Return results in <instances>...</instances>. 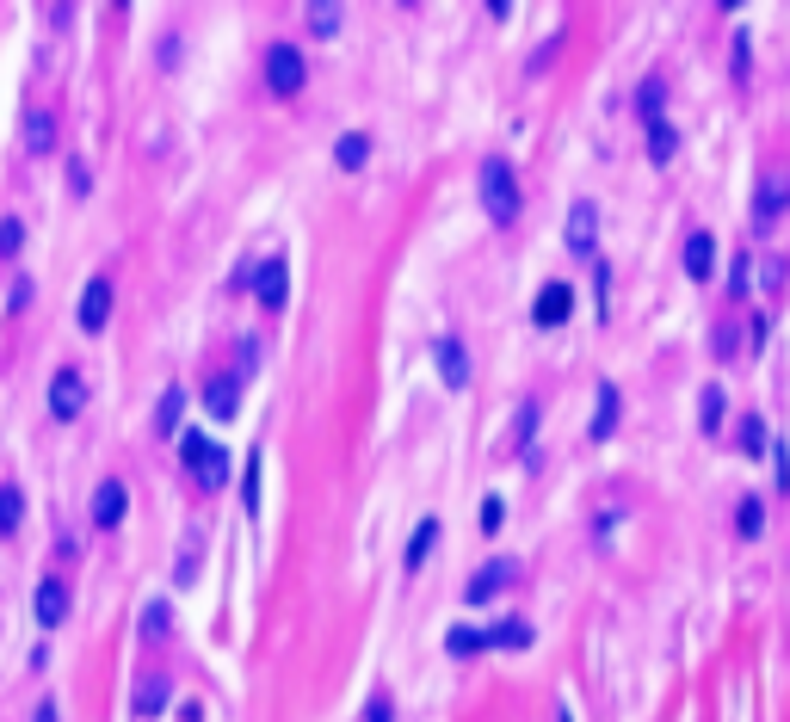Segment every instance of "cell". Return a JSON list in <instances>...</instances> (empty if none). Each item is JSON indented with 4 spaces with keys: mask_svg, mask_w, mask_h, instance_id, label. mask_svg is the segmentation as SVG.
I'll use <instances>...</instances> for the list:
<instances>
[{
    "mask_svg": "<svg viewBox=\"0 0 790 722\" xmlns=\"http://www.w3.org/2000/svg\"><path fill=\"white\" fill-rule=\"evenodd\" d=\"M784 210H790V173L760 167V186H753V229H778Z\"/></svg>",
    "mask_w": 790,
    "mask_h": 722,
    "instance_id": "1",
    "label": "cell"
},
{
    "mask_svg": "<svg viewBox=\"0 0 790 722\" xmlns=\"http://www.w3.org/2000/svg\"><path fill=\"white\" fill-rule=\"evenodd\" d=\"M482 204H488L494 223H513V216H519V179H513L507 161H488L482 167Z\"/></svg>",
    "mask_w": 790,
    "mask_h": 722,
    "instance_id": "2",
    "label": "cell"
},
{
    "mask_svg": "<svg viewBox=\"0 0 790 722\" xmlns=\"http://www.w3.org/2000/svg\"><path fill=\"white\" fill-rule=\"evenodd\" d=\"M179 451H186V469H192V482H198V488H210V494H217V488L229 482V451H217L210 439L186 432V445H179Z\"/></svg>",
    "mask_w": 790,
    "mask_h": 722,
    "instance_id": "3",
    "label": "cell"
},
{
    "mask_svg": "<svg viewBox=\"0 0 790 722\" xmlns=\"http://www.w3.org/2000/svg\"><path fill=\"white\" fill-rule=\"evenodd\" d=\"M303 81H309L303 56H297L291 44H272V50H266V87H272L278 99H291V93H303Z\"/></svg>",
    "mask_w": 790,
    "mask_h": 722,
    "instance_id": "4",
    "label": "cell"
},
{
    "mask_svg": "<svg viewBox=\"0 0 790 722\" xmlns=\"http://www.w3.org/2000/svg\"><path fill=\"white\" fill-rule=\"evenodd\" d=\"M81 408H87V383H81L75 365H62V371L50 377V414H56V420H75Z\"/></svg>",
    "mask_w": 790,
    "mask_h": 722,
    "instance_id": "5",
    "label": "cell"
},
{
    "mask_svg": "<svg viewBox=\"0 0 790 722\" xmlns=\"http://www.w3.org/2000/svg\"><path fill=\"white\" fill-rule=\"evenodd\" d=\"M284 291H291V266H284L278 254L260 260L254 266V297H260V309H284Z\"/></svg>",
    "mask_w": 790,
    "mask_h": 722,
    "instance_id": "6",
    "label": "cell"
},
{
    "mask_svg": "<svg viewBox=\"0 0 790 722\" xmlns=\"http://www.w3.org/2000/svg\"><path fill=\"white\" fill-rule=\"evenodd\" d=\"M513 581H519V568H513V562H488V568H476V574H470L463 599H470V605H488L494 593H507Z\"/></svg>",
    "mask_w": 790,
    "mask_h": 722,
    "instance_id": "7",
    "label": "cell"
},
{
    "mask_svg": "<svg viewBox=\"0 0 790 722\" xmlns=\"http://www.w3.org/2000/svg\"><path fill=\"white\" fill-rule=\"evenodd\" d=\"M124 507H130L124 482H118V476H105V482H99V494H93V525H99V531H112V525L124 519Z\"/></svg>",
    "mask_w": 790,
    "mask_h": 722,
    "instance_id": "8",
    "label": "cell"
},
{
    "mask_svg": "<svg viewBox=\"0 0 790 722\" xmlns=\"http://www.w3.org/2000/svg\"><path fill=\"white\" fill-rule=\"evenodd\" d=\"M105 321H112V284L93 278L87 291H81V328H87V334H99Z\"/></svg>",
    "mask_w": 790,
    "mask_h": 722,
    "instance_id": "9",
    "label": "cell"
},
{
    "mask_svg": "<svg viewBox=\"0 0 790 722\" xmlns=\"http://www.w3.org/2000/svg\"><path fill=\"white\" fill-rule=\"evenodd\" d=\"M568 309H574V291H568V284H544V291H537V328H562V321H568Z\"/></svg>",
    "mask_w": 790,
    "mask_h": 722,
    "instance_id": "10",
    "label": "cell"
},
{
    "mask_svg": "<svg viewBox=\"0 0 790 722\" xmlns=\"http://www.w3.org/2000/svg\"><path fill=\"white\" fill-rule=\"evenodd\" d=\"M439 377H445V389H470V352H463V340H439Z\"/></svg>",
    "mask_w": 790,
    "mask_h": 722,
    "instance_id": "11",
    "label": "cell"
},
{
    "mask_svg": "<svg viewBox=\"0 0 790 722\" xmlns=\"http://www.w3.org/2000/svg\"><path fill=\"white\" fill-rule=\"evenodd\" d=\"M593 241H599V210L574 204L568 210V247H574V254H593Z\"/></svg>",
    "mask_w": 790,
    "mask_h": 722,
    "instance_id": "12",
    "label": "cell"
},
{
    "mask_svg": "<svg viewBox=\"0 0 790 722\" xmlns=\"http://www.w3.org/2000/svg\"><path fill=\"white\" fill-rule=\"evenodd\" d=\"M62 618H68V587L50 574V581H38V624H44V630H56Z\"/></svg>",
    "mask_w": 790,
    "mask_h": 722,
    "instance_id": "13",
    "label": "cell"
},
{
    "mask_svg": "<svg viewBox=\"0 0 790 722\" xmlns=\"http://www.w3.org/2000/svg\"><path fill=\"white\" fill-rule=\"evenodd\" d=\"M204 408L217 414V420H229V414L241 408V383H235V377H210V383H204Z\"/></svg>",
    "mask_w": 790,
    "mask_h": 722,
    "instance_id": "14",
    "label": "cell"
},
{
    "mask_svg": "<svg viewBox=\"0 0 790 722\" xmlns=\"http://www.w3.org/2000/svg\"><path fill=\"white\" fill-rule=\"evenodd\" d=\"M25 155H50V142H56V118L50 112H25Z\"/></svg>",
    "mask_w": 790,
    "mask_h": 722,
    "instance_id": "15",
    "label": "cell"
},
{
    "mask_svg": "<svg viewBox=\"0 0 790 722\" xmlns=\"http://www.w3.org/2000/svg\"><path fill=\"white\" fill-rule=\"evenodd\" d=\"M710 266H716V241H710V229H692L686 235V272L692 278H710Z\"/></svg>",
    "mask_w": 790,
    "mask_h": 722,
    "instance_id": "16",
    "label": "cell"
},
{
    "mask_svg": "<svg viewBox=\"0 0 790 722\" xmlns=\"http://www.w3.org/2000/svg\"><path fill=\"white\" fill-rule=\"evenodd\" d=\"M618 432V383H599V414H593V439Z\"/></svg>",
    "mask_w": 790,
    "mask_h": 722,
    "instance_id": "17",
    "label": "cell"
},
{
    "mask_svg": "<svg viewBox=\"0 0 790 722\" xmlns=\"http://www.w3.org/2000/svg\"><path fill=\"white\" fill-rule=\"evenodd\" d=\"M482 642H488V648H525V642H531V624H525V618H507V624L482 630Z\"/></svg>",
    "mask_w": 790,
    "mask_h": 722,
    "instance_id": "18",
    "label": "cell"
},
{
    "mask_svg": "<svg viewBox=\"0 0 790 722\" xmlns=\"http://www.w3.org/2000/svg\"><path fill=\"white\" fill-rule=\"evenodd\" d=\"M433 537H439V519H420V531H414V544H408V574H420L426 568V556H433Z\"/></svg>",
    "mask_w": 790,
    "mask_h": 722,
    "instance_id": "19",
    "label": "cell"
},
{
    "mask_svg": "<svg viewBox=\"0 0 790 722\" xmlns=\"http://www.w3.org/2000/svg\"><path fill=\"white\" fill-rule=\"evenodd\" d=\"M673 149H679L673 124H667V118H655V124H649V161H655V167H667V161H673Z\"/></svg>",
    "mask_w": 790,
    "mask_h": 722,
    "instance_id": "20",
    "label": "cell"
},
{
    "mask_svg": "<svg viewBox=\"0 0 790 722\" xmlns=\"http://www.w3.org/2000/svg\"><path fill=\"white\" fill-rule=\"evenodd\" d=\"M365 155H371V136H365V130H352V136L334 142V161H340V167H365Z\"/></svg>",
    "mask_w": 790,
    "mask_h": 722,
    "instance_id": "21",
    "label": "cell"
},
{
    "mask_svg": "<svg viewBox=\"0 0 790 722\" xmlns=\"http://www.w3.org/2000/svg\"><path fill=\"white\" fill-rule=\"evenodd\" d=\"M179 414H186V389H179V383H173V389H161V408H155V426H161V432H173V426H179Z\"/></svg>",
    "mask_w": 790,
    "mask_h": 722,
    "instance_id": "22",
    "label": "cell"
},
{
    "mask_svg": "<svg viewBox=\"0 0 790 722\" xmlns=\"http://www.w3.org/2000/svg\"><path fill=\"white\" fill-rule=\"evenodd\" d=\"M19 513H25V494L7 482V488H0V537H13V531H19Z\"/></svg>",
    "mask_w": 790,
    "mask_h": 722,
    "instance_id": "23",
    "label": "cell"
},
{
    "mask_svg": "<svg viewBox=\"0 0 790 722\" xmlns=\"http://www.w3.org/2000/svg\"><path fill=\"white\" fill-rule=\"evenodd\" d=\"M161 704H167V679L155 673V679H142V685H136V716H155Z\"/></svg>",
    "mask_w": 790,
    "mask_h": 722,
    "instance_id": "24",
    "label": "cell"
},
{
    "mask_svg": "<svg viewBox=\"0 0 790 722\" xmlns=\"http://www.w3.org/2000/svg\"><path fill=\"white\" fill-rule=\"evenodd\" d=\"M309 31H315V38H334V31H340V7H334V0H315V7H309Z\"/></svg>",
    "mask_w": 790,
    "mask_h": 722,
    "instance_id": "25",
    "label": "cell"
},
{
    "mask_svg": "<svg viewBox=\"0 0 790 722\" xmlns=\"http://www.w3.org/2000/svg\"><path fill=\"white\" fill-rule=\"evenodd\" d=\"M723 408H729V402H723V389L710 383V389L698 395V420H704V432H716V426H723Z\"/></svg>",
    "mask_w": 790,
    "mask_h": 722,
    "instance_id": "26",
    "label": "cell"
},
{
    "mask_svg": "<svg viewBox=\"0 0 790 722\" xmlns=\"http://www.w3.org/2000/svg\"><path fill=\"white\" fill-rule=\"evenodd\" d=\"M445 648H451V655H476V648H488V642H482V630L457 624V630H445Z\"/></svg>",
    "mask_w": 790,
    "mask_h": 722,
    "instance_id": "27",
    "label": "cell"
},
{
    "mask_svg": "<svg viewBox=\"0 0 790 722\" xmlns=\"http://www.w3.org/2000/svg\"><path fill=\"white\" fill-rule=\"evenodd\" d=\"M531 432H537V402H519V414H513V451L531 445Z\"/></svg>",
    "mask_w": 790,
    "mask_h": 722,
    "instance_id": "28",
    "label": "cell"
},
{
    "mask_svg": "<svg viewBox=\"0 0 790 722\" xmlns=\"http://www.w3.org/2000/svg\"><path fill=\"white\" fill-rule=\"evenodd\" d=\"M661 93H667V87H661V75H655V81H642V93H636L642 124H655V118H661Z\"/></svg>",
    "mask_w": 790,
    "mask_h": 722,
    "instance_id": "29",
    "label": "cell"
},
{
    "mask_svg": "<svg viewBox=\"0 0 790 722\" xmlns=\"http://www.w3.org/2000/svg\"><path fill=\"white\" fill-rule=\"evenodd\" d=\"M19 247H25V223H19V216H7V223H0V260H13Z\"/></svg>",
    "mask_w": 790,
    "mask_h": 722,
    "instance_id": "30",
    "label": "cell"
},
{
    "mask_svg": "<svg viewBox=\"0 0 790 722\" xmlns=\"http://www.w3.org/2000/svg\"><path fill=\"white\" fill-rule=\"evenodd\" d=\"M760 525H766L760 500H741V513H735V531H741V537H760Z\"/></svg>",
    "mask_w": 790,
    "mask_h": 722,
    "instance_id": "31",
    "label": "cell"
},
{
    "mask_svg": "<svg viewBox=\"0 0 790 722\" xmlns=\"http://www.w3.org/2000/svg\"><path fill=\"white\" fill-rule=\"evenodd\" d=\"M741 451H753V457L766 451V426L753 420V414H741Z\"/></svg>",
    "mask_w": 790,
    "mask_h": 722,
    "instance_id": "32",
    "label": "cell"
},
{
    "mask_svg": "<svg viewBox=\"0 0 790 722\" xmlns=\"http://www.w3.org/2000/svg\"><path fill=\"white\" fill-rule=\"evenodd\" d=\"M142 636H167V605H161V599L142 611Z\"/></svg>",
    "mask_w": 790,
    "mask_h": 722,
    "instance_id": "33",
    "label": "cell"
},
{
    "mask_svg": "<svg viewBox=\"0 0 790 722\" xmlns=\"http://www.w3.org/2000/svg\"><path fill=\"white\" fill-rule=\"evenodd\" d=\"M500 525H507V507H500V500H494V494H488V500H482V531H488V537H494V531H500Z\"/></svg>",
    "mask_w": 790,
    "mask_h": 722,
    "instance_id": "34",
    "label": "cell"
},
{
    "mask_svg": "<svg viewBox=\"0 0 790 722\" xmlns=\"http://www.w3.org/2000/svg\"><path fill=\"white\" fill-rule=\"evenodd\" d=\"M365 722H395V704H389V698H371V710H365Z\"/></svg>",
    "mask_w": 790,
    "mask_h": 722,
    "instance_id": "35",
    "label": "cell"
},
{
    "mask_svg": "<svg viewBox=\"0 0 790 722\" xmlns=\"http://www.w3.org/2000/svg\"><path fill=\"white\" fill-rule=\"evenodd\" d=\"M38 722H56V698H44V704H38Z\"/></svg>",
    "mask_w": 790,
    "mask_h": 722,
    "instance_id": "36",
    "label": "cell"
}]
</instances>
